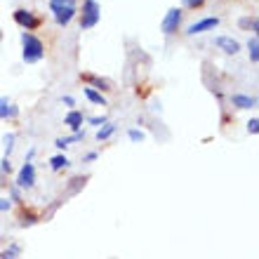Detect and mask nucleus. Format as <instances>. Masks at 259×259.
Instances as JSON below:
<instances>
[{"label": "nucleus", "mask_w": 259, "mask_h": 259, "mask_svg": "<svg viewBox=\"0 0 259 259\" xmlns=\"http://www.w3.org/2000/svg\"><path fill=\"white\" fill-rule=\"evenodd\" d=\"M21 45H24L21 57H24V62L26 64H35L45 57V45H42V40L38 38V35L24 31V33H21Z\"/></svg>", "instance_id": "nucleus-1"}, {"label": "nucleus", "mask_w": 259, "mask_h": 259, "mask_svg": "<svg viewBox=\"0 0 259 259\" xmlns=\"http://www.w3.org/2000/svg\"><path fill=\"white\" fill-rule=\"evenodd\" d=\"M50 7H52L55 21L59 24V26H68V24H71V19L75 17L73 0H50Z\"/></svg>", "instance_id": "nucleus-2"}, {"label": "nucleus", "mask_w": 259, "mask_h": 259, "mask_svg": "<svg viewBox=\"0 0 259 259\" xmlns=\"http://www.w3.org/2000/svg\"><path fill=\"white\" fill-rule=\"evenodd\" d=\"M99 17H102V12H99V3H97V0H85V3H82L80 28L85 31V28L97 26V24H99Z\"/></svg>", "instance_id": "nucleus-3"}, {"label": "nucleus", "mask_w": 259, "mask_h": 259, "mask_svg": "<svg viewBox=\"0 0 259 259\" xmlns=\"http://www.w3.org/2000/svg\"><path fill=\"white\" fill-rule=\"evenodd\" d=\"M14 21L19 24L24 31H35V28L40 26L42 21H40V17L38 14H33L31 10H24V7H19V10H14Z\"/></svg>", "instance_id": "nucleus-4"}, {"label": "nucleus", "mask_w": 259, "mask_h": 259, "mask_svg": "<svg viewBox=\"0 0 259 259\" xmlns=\"http://www.w3.org/2000/svg\"><path fill=\"white\" fill-rule=\"evenodd\" d=\"M182 17H184V12H182L179 7H172V10H167V14H165V19H163V24H160V31H163L165 35L177 33L179 24H182Z\"/></svg>", "instance_id": "nucleus-5"}, {"label": "nucleus", "mask_w": 259, "mask_h": 259, "mask_svg": "<svg viewBox=\"0 0 259 259\" xmlns=\"http://www.w3.org/2000/svg\"><path fill=\"white\" fill-rule=\"evenodd\" d=\"M33 186H35V167L33 163H24L19 175H17V189H33Z\"/></svg>", "instance_id": "nucleus-6"}, {"label": "nucleus", "mask_w": 259, "mask_h": 259, "mask_svg": "<svg viewBox=\"0 0 259 259\" xmlns=\"http://www.w3.org/2000/svg\"><path fill=\"white\" fill-rule=\"evenodd\" d=\"M214 26H219V17H207V19H200L196 24L186 28V33L189 35H196V33H205V31H212Z\"/></svg>", "instance_id": "nucleus-7"}, {"label": "nucleus", "mask_w": 259, "mask_h": 259, "mask_svg": "<svg viewBox=\"0 0 259 259\" xmlns=\"http://www.w3.org/2000/svg\"><path fill=\"white\" fill-rule=\"evenodd\" d=\"M214 45H217L219 50H224L226 55H236L240 50V42L233 40L231 35H217V38H214Z\"/></svg>", "instance_id": "nucleus-8"}, {"label": "nucleus", "mask_w": 259, "mask_h": 259, "mask_svg": "<svg viewBox=\"0 0 259 259\" xmlns=\"http://www.w3.org/2000/svg\"><path fill=\"white\" fill-rule=\"evenodd\" d=\"M19 116V106H14V104H10V99H0V120H5V118H10V120H14V118Z\"/></svg>", "instance_id": "nucleus-9"}, {"label": "nucleus", "mask_w": 259, "mask_h": 259, "mask_svg": "<svg viewBox=\"0 0 259 259\" xmlns=\"http://www.w3.org/2000/svg\"><path fill=\"white\" fill-rule=\"evenodd\" d=\"M231 104L236 109H254V106H257V99H254V97H247V95H233Z\"/></svg>", "instance_id": "nucleus-10"}, {"label": "nucleus", "mask_w": 259, "mask_h": 259, "mask_svg": "<svg viewBox=\"0 0 259 259\" xmlns=\"http://www.w3.org/2000/svg\"><path fill=\"white\" fill-rule=\"evenodd\" d=\"M85 80H90L95 88H99L102 92H109V90H113V82L106 80V78H99V75H82Z\"/></svg>", "instance_id": "nucleus-11"}, {"label": "nucleus", "mask_w": 259, "mask_h": 259, "mask_svg": "<svg viewBox=\"0 0 259 259\" xmlns=\"http://www.w3.org/2000/svg\"><path fill=\"white\" fill-rule=\"evenodd\" d=\"M82 92H85V97H88L92 104H97V106H106V97H104L102 92H97L95 88H82Z\"/></svg>", "instance_id": "nucleus-12"}, {"label": "nucleus", "mask_w": 259, "mask_h": 259, "mask_svg": "<svg viewBox=\"0 0 259 259\" xmlns=\"http://www.w3.org/2000/svg\"><path fill=\"white\" fill-rule=\"evenodd\" d=\"M64 123L68 125L71 130H80V125H82V113L80 111H71V113H66V118H64Z\"/></svg>", "instance_id": "nucleus-13"}, {"label": "nucleus", "mask_w": 259, "mask_h": 259, "mask_svg": "<svg viewBox=\"0 0 259 259\" xmlns=\"http://www.w3.org/2000/svg\"><path fill=\"white\" fill-rule=\"evenodd\" d=\"M82 137H85V132H75V135H71V137H59L55 142V146H59V149H66V146H71L73 142H80Z\"/></svg>", "instance_id": "nucleus-14"}, {"label": "nucleus", "mask_w": 259, "mask_h": 259, "mask_svg": "<svg viewBox=\"0 0 259 259\" xmlns=\"http://www.w3.org/2000/svg\"><path fill=\"white\" fill-rule=\"evenodd\" d=\"M113 132H116V125H113V123H104L102 127H99V132H97V139H99V142H104V139H109Z\"/></svg>", "instance_id": "nucleus-15"}, {"label": "nucleus", "mask_w": 259, "mask_h": 259, "mask_svg": "<svg viewBox=\"0 0 259 259\" xmlns=\"http://www.w3.org/2000/svg\"><path fill=\"white\" fill-rule=\"evenodd\" d=\"M247 48H250V59H252V64H257L259 62V40H257V35H252V38H250Z\"/></svg>", "instance_id": "nucleus-16"}, {"label": "nucleus", "mask_w": 259, "mask_h": 259, "mask_svg": "<svg viewBox=\"0 0 259 259\" xmlns=\"http://www.w3.org/2000/svg\"><path fill=\"white\" fill-rule=\"evenodd\" d=\"M68 163H71V160H68L66 156H55L52 160H50V167L57 172V170H64V167H68Z\"/></svg>", "instance_id": "nucleus-17"}, {"label": "nucleus", "mask_w": 259, "mask_h": 259, "mask_svg": "<svg viewBox=\"0 0 259 259\" xmlns=\"http://www.w3.org/2000/svg\"><path fill=\"white\" fill-rule=\"evenodd\" d=\"M35 222H38V219H35V212H21V224L26 226V224H35Z\"/></svg>", "instance_id": "nucleus-18"}, {"label": "nucleus", "mask_w": 259, "mask_h": 259, "mask_svg": "<svg viewBox=\"0 0 259 259\" xmlns=\"http://www.w3.org/2000/svg\"><path fill=\"white\" fill-rule=\"evenodd\" d=\"M17 254H19V245H12L10 250H5L0 254V259H17Z\"/></svg>", "instance_id": "nucleus-19"}, {"label": "nucleus", "mask_w": 259, "mask_h": 259, "mask_svg": "<svg viewBox=\"0 0 259 259\" xmlns=\"http://www.w3.org/2000/svg\"><path fill=\"white\" fill-rule=\"evenodd\" d=\"M130 139H132V142H144L146 135H144L142 130H130Z\"/></svg>", "instance_id": "nucleus-20"}, {"label": "nucleus", "mask_w": 259, "mask_h": 259, "mask_svg": "<svg viewBox=\"0 0 259 259\" xmlns=\"http://www.w3.org/2000/svg\"><path fill=\"white\" fill-rule=\"evenodd\" d=\"M3 142H5V151L10 153V151H12V146H14V135H12V132H10V135H5V139H3Z\"/></svg>", "instance_id": "nucleus-21"}, {"label": "nucleus", "mask_w": 259, "mask_h": 259, "mask_svg": "<svg viewBox=\"0 0 259 259\" xmlns=\"http://www.w3.org/2000/svg\"><path fill=\"white\" fill-rule=\"evenodd\" d=\"M257 130H259V120L257 118H252V120L247 123V132H250V135H257Z\"/></svg>", "instance_id": "nucleus-22"}, {"label": "nucleus", "mask_w": 259, "mask_h": 259, "mask_svg": "<svg viewBox=\"0 0 259 259\" xmlns=\"http://www.w3.org/2000/svg\"><path fill=\"white\" fill-rule=\"evenodd\" d=\"M240 26H245V28L252 26V31H254V28H257V19H254V17H252V19H243V21H240Z\"/></svg>", "instance_id": "nucleus-23"}, {"label": "nucleus", "mask_w": 259, "mask_h": 259, "mask_svg": "<svg viewBox=\"0 0 259 259\" xmlns=\"http://www.w3.org/2000/svg\"><path fill=\"white\" fill-rule=\"evenodd\" d=\"M10 207H12V203H10L7 198H0V212H7Z\"/></svg>", "instance_id": "nucleus-24"}, {"label": "nucleus", "mask_w": 259, "mask_h": 259, "mask_svg": "<svg viewBox=\"0 0 259 259\" xmlns=\"http://www.w3.org/2000/svg\"><path fill=\"white\" fill-rule=\"evenodd\" d=\"M90 123H92V125H104V123H106V116H95V118H90Z\"/></svg>", "instance_id": "nucleus-25"}, {"label": "nucleus", "mask_w": 259, "mask_h": 259, "mask_svg": "<svg viewBox=\"0 0 259 259\" xmlns=\"http://www.w3.org/2000/svg\"><path fill=\"white\" fill-rule=\"evenodd\" d=\"M203 3H205V0H184V5H186V7H200Z\"/></svg>", "instance_id": "nucleus-26"}, {"label": "nucleus", "mask_w": 259, "mask_h": 259, "mask_svg": "<svg viewBox=\"0 0 259 259\" xmlns=\"http://www.w3.org/2000/svg\"><path fill=\"white\" fill-rule=\"evenodd\" d=\"M10 170H12V165H10V160L5 158V160H3V165H0V172H10Z\"/></svg>", "instance_id": "nucleus-27"}, {"label": "nucleus", "mask_w": 259, "mask_h": 259, "mask_svg": "<svg viewBox=\"0 0 259 259\" xmlns=\"http://www.w3.org/2000/svg\"><path fill=\"white\" fill-rule=\"evenodd\" d=\"M62 102L66 104V106H73V104H75V99H73V97H68V95H66V97H62Z\"/></svg>", "instance_id": "nucleus-28"}]
</instances>
